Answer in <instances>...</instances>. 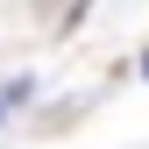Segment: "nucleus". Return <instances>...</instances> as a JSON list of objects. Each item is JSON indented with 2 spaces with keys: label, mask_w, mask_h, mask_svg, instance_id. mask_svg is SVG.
Masks as SVG:
<instances>
[{
  "label": "nucleus",
  "mask_w": 149,
  "mask_h": 149,
  "mask_svg": "<svg viewBox=\"0 0 149 149\" xmlns=\"http://www.w3.org/2000/svg\"><path fill=\"white\" fill-rule=\"evenodd\" d=\"M142 78H149V50H142Z\"/></svg>",
  "instance_id": "nucleus-1"
}]
</instances>
